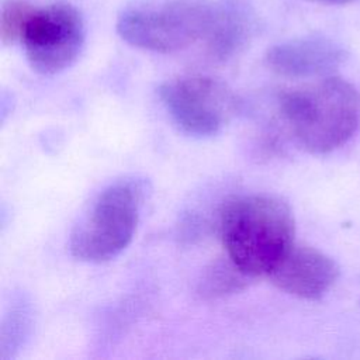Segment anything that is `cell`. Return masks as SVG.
Returning <instances> with one entry per match:
<instances>
[{
    "label": "cell",
    "instance_id": "7",
    "mask_svg": "<svg viewBox=\"0 0 360 360\" xmlns=\"http://www.w3.org/2000/svg\"><path fill=\"white\" fill-rule=\"evenodd\" d=\"M338 277L339 267L332 257L316 248L297 243L269 274L278 290L308 301L322 298Z\"/></svg>",
    "mask_w": 360,
    "mask_h": 360
},
{
    "label": "cell",
    "instance_id": "2",
    "mask_svg": "<svg viewBox=\"0 0 360 360\" xmlns=\"http://www.w3.org/2000/svg\"><path fill=\"white\" fill-rule=\"evenodd\" d=\"M281 117L300 146L316 155L345 145L360 124V93L336 76L280 96Z\"/></svg>",
    "mask_w": 360,
    "mask_h": 360
},
{
    "label": "cell",
    "instance_id": "4",
    "mask_svg": "<svg viewBox=\"0 0 360 360\" xmlns=\"http://www.w3.org/2000/svg\"><path fill=\"white\" fill-rule=\"evenodd\" d=\"M219 13L207 0H141L122 8L118 35L135 48L169 53L205 42Z\"/></svg>",
    "mask_w": 360,
    "mask_h": 360
},
{
    "label": "cell",
    "instance_id": "13",
    "mask_svg": "<svg viewBox=\"0 0 360 360\" xmlns=\"http://www.w3.org/2000/svg\"><path fill=\"white\" fill-rule=\"evenodd\" d=\"M311 1H316V3H325V4H347L356 0H311Z\"/></svg>",
    "mask_w": 360,
    "mask_h": 360
},
{
    "label": "cell",
    "instance_id": "5",
    "mask_svg": "<svg viewBox=\"0 0 360 360\" xmlns=\"http://www.w3.org/2000/svg\"><path fill=\"white\" fill-rule=\"evenodd\" d=\"M159 98L176 127L195 138L219 134L235 117L239 100L222 80L186 75L160 84Z\"/></svg>",
    "mask_w": 360,
    "mask_h": 360
},
{
    "label": "cell",
    "instance_id": "1",
    "mask_svg": "<svg viewBox=\"0 0 360 360\" xmlns=\"http://www.w3.org/2000/svg\"><path fill=\"white\" fill-rule=\"evenodd\" d=\"M219 231L226 256L245 274L269 277L294 245L295 222L280 197L243 194L224 205Z\"/></svg>",
    "mask_w": 360,
    "mask_h": 360
},
{
    "label": "cell",
    "instance_id": "6",
    "mask_svg": "<svg viewBox=\"0 0 360 360\" xmlns=\"http://www.w3.org/2000/svg\"><path fill=\"white\" fill-rule=\"evenodd\" d=\"M84 39L82 14L65 1L35 7L20 37L30 66L45 76L68 69L79 58Z\"/></svg>",
    "mask_w": 360,
    "mask_h": 360
},
{
    "label": "cell",
    "instance_id": "3",
    "mask_svg": "<svg viewBox=\"0 0 360 360\" xmlns=\"http://www.w3.org/2000/svg\"><path fill=\"white\" fill-rule=\"evenodd\" d=\"M146 191L139 177H124L104 187L72 228V256L86 263H104L121 255L136 232Z\"/></svg>",
    "mask_w": 360,
    "mask_h": 360
},
{
    "label": "cell",
    "instance_id": "10",
    "mask_svg": "<svg viewBox=\"0 0 360 360\" xmlns=\"http://www.w3.org/2000/svg\"><path fill=\"white\" fill-rule=\"evenodd\" d=\"M34 328V309L25 294H17L8 304L0 326V357L14 359L30 339Z\"/></svg>",
    "mask_w": 360,
    "mask_h": 360
},
{
    "label": "cell",
    "instance_id": "11",
    "mask_svg": "<svg viewBox=\"0 0 360 360\" xmlns=\"http://www.w3.org/2000/svg\"><path fill=\"white\" fill-rule=\"evenodd\" d=\"M250 278L229 257L219 259L204 271L198 292L204 298L225 297L243 290Z\"/></svg>",
    "mask_w": 360,
    "mask_h": 360
},
{
    "label": "cell",
    "instance_id": "12",
    "mask_svg": "<svg viewBox=\"0 0 360 360\" xmlns=\"http://www.w3.org/2000/svg\"><path fill=\"white\" fill-rule=\"evenodd\" d=\"M35 7L24 0H7L1 7L0 38L4 45L20 41L22 28Z\"/></svg>",
    "mask_w": 360,
    "mask_h": 360
},
{
    "label": "cell",
    "instance_id": "8",
    "mask_svg": "<svg viewBox=\"0 0 360 360\" xmlns=\"http://www.w3.org/2000/svg\"><path fill=\"white\" fill-rule=\"evenodd\" d=\"M345 59L346 51L321 35L290 39L271 46L266 53V63L273 72L292 79L328 76Z\"/></svg>",
    "mask_w": 360,
    "mask_h": 360
},
{
    "label": "cell",
    "instance_id": "9",
    "mask_svg": "<svg viewBox=\"0 0 360 360\" xmlns=\"http://www.w3.org/2000/svg\"><path fill=\"white\" fill-rule=\"evenodd\" d=\"M250 35V20L236 3H221L218 18L205 44L207 52L217 59H228L240 51Z\"/></svg>",
    "mask_w": 360,
    "mask_h": 360
}]
</instances>
